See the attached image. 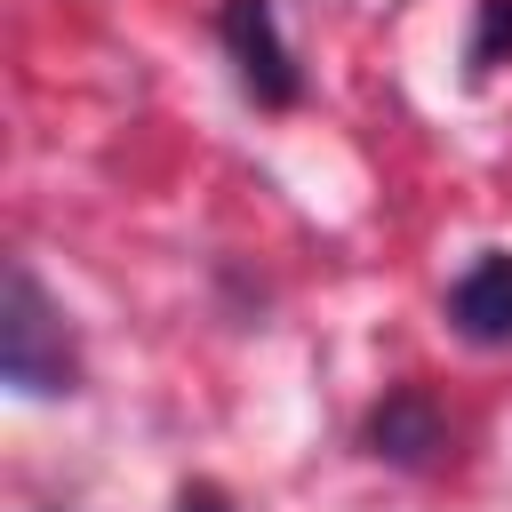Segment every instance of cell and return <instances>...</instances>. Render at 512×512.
Segmentation results:
<instances>
[{
    "instance_id": "obj_6",
    "label": "cell",
    "mask_w": 512,
    "mask_h": 512,
    "mask_svg": "<svg viewBox=\"0 0 512 512\" xmlns=\"http://www.w3.org/2000/svg\"><path fill=\"white\" fill-rule=\"evenodd\" d=\"M184 512H232V504H224L216 488H184Z\"/></svg>"
},
{
    "instance_id": "obj_5",
    "label": "cell",
    "mask_w": 512,
    "mask_h": 512,
    "mask_svg": "<svg viewBox=\"0 0 512 512\" xmlns=\"http://www.w3.org/2000/svg\"><path fill=\"white\" fill-rule=\"evenodd\" d=\"M504 56H512V0H480V24H472V48H464V72L488 80Z\"/></svg>"
},
{
    "instance_id": "obj_3",
    "label": "cell",
    "mask_w": 512,
    "mask_h": 512,
    "mask_svg": "<svg viewBox=\"0 0 512 512\" xmlns=\"http://www.w3.org/2000/svg\"><path fill=\"white\" fill-rule=\"evenodd\" d=\"M448 328L464 336V344H512V256L504 248H488V256H472L464 272H456V288H448Z\"/></svg>"
},
{
    "instance_id": "obj_2",
    "label": "cell",
    "mask_w": 512,
    "mask_h": 512,
    "mask_svg": "<svg viewBox=\"0 0 512 512\" xmlns=\"http://www.w3.org/2000/svg\"><path fill=\"white\" fill-rule=\"evenodd\" d=\"M216 40H224V56H232V72H240V88L256 96V104H296L304 96V72H296V48L280 40V16H272V0H224V16H216Z\"/></svg>"
},
{
    "instance_id": "obj_4",
    "label": "cell",
    "mask_w": 512,
    "mask_h": 512,
    "mask_svg": "<svg viewBox=\"0 0 512 512\" xmlns=\"http://www.w3.org/2000/svg\"><path fill=\"white\" fill-rule=\"evenodd\" d=\"M440 448H448V416L432 408V392H416V384L384 392V408L368 416V456L424 472V464H440Z\"/></svg>"
},
{
    "instance_id": "obj_1",
    "label": "cell",
    "mask_w": 512,
    "mask_h": 512,
    "mask_svg": "<svg viewBox=\"0 0 512 512\" xmlns=\"http://www.w3.org/2000/svg\"><path fill=\"white\" fill-rule=\"evenodd\" d=\"M0 376L24 400H56V392L80 384L64 312L48 304V288L32 280V264H8V288H0Z\"/></svg>"
}]
</instances>
